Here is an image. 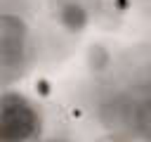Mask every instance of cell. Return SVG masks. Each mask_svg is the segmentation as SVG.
Wrapping results in <instances>:
<instances>
[{"label": "cell", "mask_w": 151, "mask_h": 142, "mask_svg": "<svg viewBox=\"0 0 151 142\" xmlns=\"http://www.w3.org/2000/svg\"><path fill=\"white\" fill-rule=\"evenodd\" d=\"M139 133L151 140V97L139 106Z\"/></svg>", "instance_id": "obj_5"}, {"label": "cell", "mask_w": 151, "mask_h": 142, "mask_svg": "<svg viewBox=\"0 0 151 142\" xmlns=\"http://www.w3.org/2000/svg\"><path fill=\"white\" fill-rule=\"evenodd\" d=\"M99 142H120L118 137H104V140H99Z\"/></svg>", "instance_id": "obj_6"}, {"label": "cell", "mask_w": 151, "mask_h": 142, "mask_svg": "<svg viewBox=\"0 0 151 142\" xmlns=\"http://www.w3.org/2000/svg\"><path fill=\"white\" fill-rule=\"evenodd\" d=\"M38 130V114L33 106L14 92H7L2 99V140L24 142Z\"/></svg>", "instance_id": "obj_1"}, {"label": "cell", "mask_w": 151, "mask_h": 142, "mask_svg": "<svg viewBox=\"0 0 151 142\" xmlns=\"http://www.w3.org/2000/svg\"><path fill=\"white\" fill-rule=\"evenodd\" d=\"M57 142H66V140H57Z\"/></svg>", "instance_id": "obj_7"}, {"label": "cell", "mask_w": 151, "mask_h": 142, "mask_svg": "<svg viewBox=\"0 0 151 142\" xmlns=\"http://www.w3.org/2000/svg\"><path fill=\"white\" fill-rule=\"evenodd\" d=\"M109 62H111V54H109V50H106L104 45H92V47L87 50V64H90L92 71L106 69Z\"/></svg>", "instance_id": "obj_4"}, {"label": "cell", "mask_w": 151, "mask_h": 142, "mask_svg": "<svg viewBox=\"0 0 151 142\" xmlns=\"http://www.w3.org/2000/svg\"><path fill=\"white\" fill-rule=\"evenodd\" d=\"M59 21L68 31H83L85 24H87V12L80 5H76V2H66L59 9Z\"/></svg>", "instance_id": "obj_3"}, {"label": "cell", "mask_w": 151, "mask_h": 142, "mask_svg": "<svg viewBox=\"0 0 151 142\" xmlns=\"http://www.w3.org/2000/svg\"><path fill=\"white\" fill-rule=\"evenodd\" d=\"M2 69L5 73H9L12 69H17L24 59V47H26V26L19 17L5 14L2 17Z\"/></svg>", "instance_id": "obj_2"}]
</instances>
